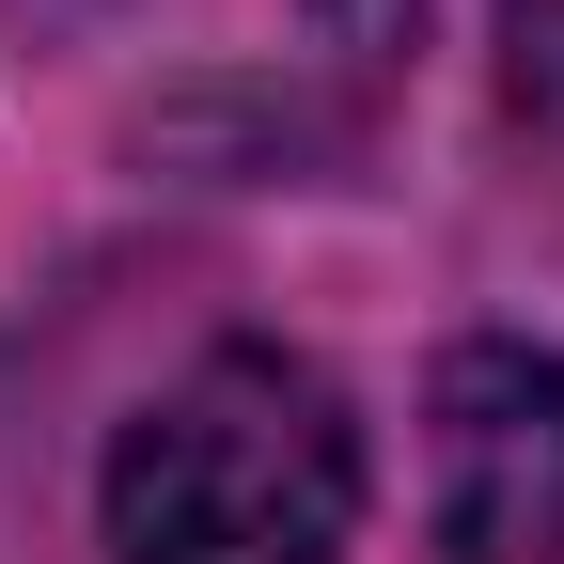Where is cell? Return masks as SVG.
<instances>
[{
  "instance_id": "obj_2",
  "label": "cell",
  "mask_w": 564,
  "mask_h": 564,
  "mask_svg": "<svg viewBox=\"0 0 564 564\" xmlns=\"http://www.w3.org/2000/svg\"><path fill=\"white\" fill-rule=\"evenodd\" d=\"M423 533H440V564H564V345H518V329L440 345Z\"/></svg>"
},
{
  "instance_id": "obj_1",
  "label": "cell",
  "mask_w": 564,
  "mask_h": 564,
  "mask_svg": "<svg viewBox=\"0 0 564 564\" xmlns=\"http://www.w3.org/2000/svg\"><path fill=\"white\" fill-rule=\"evenodd\" d=\"M110 564H345L361 423L299 345H204L110 440Z\"/></svg>"
}]
</instances>
